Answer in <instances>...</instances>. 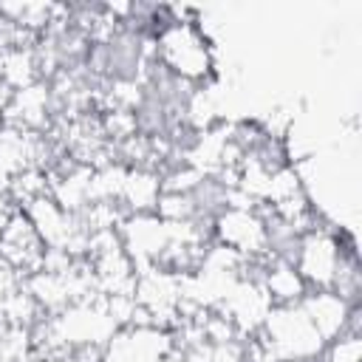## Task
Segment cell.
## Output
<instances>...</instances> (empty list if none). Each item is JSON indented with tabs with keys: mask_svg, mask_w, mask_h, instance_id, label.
<instances>
[{
	"mask_svg": "<svg viewBox=\"0 0 362 362\" xmlns=\"http://www.w3.org/2000/svg\"><path fill=\"white\" fill-rule=\"evenodd\" d=\"M156 40V65H161L164 74H170L175 82H204L212 74V51L204 37V31L189 20L167 17Z\"/></svg>",
	"mask_w": 362,
	"mask_h": 362,
	"instance_id": "6da1fadb",
	"label": "cell"
},
{
	"mask_svg": "<svg viewBox=\"0 0 362 362\" xmlns=\"http://www.w3.org/2000/svg\"><path fill=\"white\" fill-rule=\"evenodd\" d=\"M351 246H342L339 235H334L325 226H314L300 235L294 246L291 266L303 277L308 291H331L334 277L339 272V263Z\"/></svg>",
	"mask_w": 362,
	"mask_h": 362,
	"instance_id": "7a4b0ae2",
	"label": "cell"
},
{
	"mask_svg": "<svg viewBox=\"0 0 362 362\" xmlns=\"http://www.w3.org/2000/svg\"><path fill=\"white\" fill-rule=\"evenodd\" d=\"M212 240L246 260L269 257V229L260 209L223 206L212 218Z\"/></svg>",
	"mask_w": 362,
	"mask_h": 362,
	"instance_id": "3957f363",
	"label": "cell"
},
{
	"mask_svg": "<svg viewBox=\"0 0 362 362\" xmlns=\"http://www.w3.org/2000/svg\"><path fill=\"white\" fill-rule=\"evenodd\" d=\"M42 257H45L42 238L37 235V229L25 218V212L14 209L6 229L0 232V260L25 280V277H31L34 272L42 269Z\"/></svg>",
	"mask_w": 362,
	"mask_h": 362,
	"instance_id": "277c9868",
	"label": "cell"
}]
</instances>
